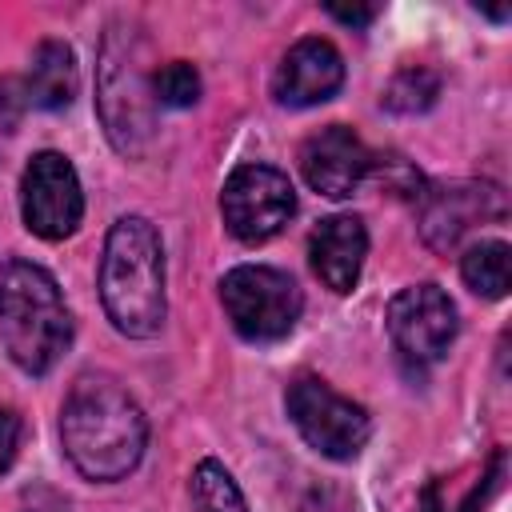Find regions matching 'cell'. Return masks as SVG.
<instances>
[{
    "mask_svg": "<svg viewBox=\"0 0 512 512\" xmlns=\"http://www.w3.org/2000/svg\"><path fill=\"white\" fill-rule=\"evenodd\" d=\"M60 444L84 480L116 484L144 460L148 416L120 380L84 372L60 404Z\"/></svg>",
    "mask_w": 512,
    "mask_h": 512,
    "instance_id": "cell-1",
    "label": "cell"
},
{
    "mask_svg": "<svg viewBox=\"0 0 512 512\" xmlns=\"http://www.w3.org/2000/svg\"><path fill=\"white\" fill-rule=\"evenodd\" d=\"M100 304L112 328L128 340H148L164 328L168 292H164V244L148 216H120L100 252L96 272Z\"/></svg>",
    "mask_w": 512,
    "mask_h": 512,
    "instance_id": "cell-2",
    "label": "cell"
},
{
    "mask_svg": "<svg viewBox=\"0 0 512 512\" xmlns=\"http://www.w3.org/2000/svg\"><path fill=\"white\" fill-rule=\"evenodd\" d=\"M0 344L28 376H48L72 344V312L56 276L24 256L0 260Z\"/></svg>",
    "mask_w": 512,
    "mask_h": 512,
    "instance_id": "cell-3",
    "label": "cell"
},
{
    "mask_svg": "<svg viewBox=\"0 0 512 512\" xmlns=\"http://www.w3.org/2000/svg\"><path fill=\"white\" fill-rule=\"evenodd\" d=\"M96 112L112 148L128 160L144 156L156 132V96L148 76V44L128 24H108L96 56Z\"/></svg>",
    "mask_w": 512,
    "mask_h": 512,
    "instance_id": "cell-4",
    "label": "cell"
},
{
    "mask_svg": "<svg viewBox=\"0 0 512 512\" xmlns=\"http://www.w3.org/2000/svg\"><path fill=\"white\" fill-rule=\"evenodd\" d=\"M220 304H224L236 336H244L248 344H276L296 328L304 296L288 272H280L272 264H240V268L224 272Z\"/></svg>",
    "mask_w": 512,
    "mask_h": 512,
    "instance_id": "cell-5",
    "label": "cell"
},
{
    "mask_svg": "<svg viewBox=\"0 0 512 512\" xmlns=\"http://www.w3.org/2000/svg\"><path fill=\"white\" fill-rule=\"evenodd\" d=\"M284 408L304 444L328 460H356L372 436L368 412L320 376H296L284 392Z\"/></svg>",
    "mask_w": 512,
    "mask_h": 512,
    "instance_id": "cell-6",
    "label": "cell"
},
{
    "mask_svg": "<svg viewBox=\"0 0 512 512\" xmlns=\"http://www.w3.org/2000/svg\"><path fill=\"white\" fill-rule=\"evenodd\" d=\"M292 212H296V188L272 164H240L224 180L220 216L240 244L272 240L292 220Z\"/></svg>",
    "mask_w": 512,
    "mask_h": 512,
    "instance_id": "cell-7",
    "label": "cell"
},
{
    "mask_svg": "<svg viewBox=\"0 0 512 512\" xmlns=\"http://www.w3.org/2000/svg\"><path fill=\"white\" fill-rule=\"evenodd\" d=\"M20 216L40 240H64L84 220V188L64 152H36L20 176Z\"/></svg>",
    "mask_w": 512,
    "mask_h": 512,
    "instance_id": "cell-8",
    "label": "cell"
},
{
    "mask_svg": "<svg viewBox=\"0 0 512 512\" xmlns=\"http://www.w3.org/2000/svg\"><path fill=\"white\" fill-rule=\"evenodd\" d=\"M388 336L396 344L400 356L416 360V364H432L440 356H448L460 320H456V304L448 300V292L432 280L408 284L388 300Z\"/></svg>",
    "mask_w": 512,
    "mask_h": 512,
    "instance_id": "cell-9",
    "label": "cell"
},
{
    "mask_svg": "<svg viewBox=\"0 0 512 512\" xmlns=\"http://www.w3.org/2000/svg\"><path fill=\"white\" fill-rule=\"evenodd\" d=\"M504 216V192L492 184H440L420 192V236L436 252H452L476 224Z\"/></svg>",
    "mask_w": 512,
    "mask_h": 512,
    "instance_id": "cell-10",
    "label": "cell"
},
{
    "mask_svg": "<svg viewBox=\"0 0 512 512\" xmlns=\"http://www.w3.org/2000/svg\"><path fill=\"white\" fill-rule=\"evenodd\" d=\"M372 168H376V156L348 124H328L300 144V172L308 188L328 200L352 196L368 180Z\"/></svg>",
    "mask_w": 512,
    "mask_h": 512,
    "instance_id": "cell-11",
    "label": "cell"
},
{
    "mask_svg": "<svg viewBox=\"0 0 512 512\" xmlns=\"http://www.w3.org/2000/svg\"><path fill=\"white\" fill-rule=\"evenodd\" d=\"M340 84H344V56L336 52V44L324 36H304L284 52L272 92L288 108H312L332 100Z\"/></svg>",
    "mask_w": 512,
    "mask_h": 512,
    "instance_id": "cell-12",
    "label": "cell"
},
{
    "mask_svg": "<svg viewBox=\"0 0 512 512\" xmlns=\"http://www.w3.org/2000/svg\"><path fill=\"white\" fill-rule=\"evenodd\" d=\"M364 256H368V228L352 212H336V216L320 220L312 228V236H308L312 272L336 296H344V292L356 288L360 268H364Z\"/></svg>",
    "mask_w": 512,
    "mask_h": 512,
    "instance_id": "cell-13",
    "label": "cell"
},
{
    "mask_svg": "<svg viewBox=\"0 0 512 512\" xmlns=\"http://www.w3.org/2000/svg\"><path fill=\"white\" fill-rule=\"evenodd\" d=\"M80 88V72H76V56L64 40H40L28 64V80H24V104L44 108V112H60L76 100Z\"/></svg>",
    "mask_w": 512,
    "mask_h": 512,
    "instance_id": "cell-14",
    "label": "cell"
},
{
    "mask_svg": "<svg viewBox=\"0 0 512 512\" xmlns=\"http://www.w3.org/2000/svg\"><path fill=\"white\" fill-rule=\"evenodd\" d=\"M508 244L504 240H480L460 256V276L464 284L484 296V300H500L508 292Z\"/></svg>",
    "mask_w": 512,
    "mask_h": 512,
    "instance_id": "cell-15",
    "label": "cell"
},
{
    "mask_svg": "<svg viewBox=\"0 0 512 512\" xmlns=\"http://www.w3.org/2000/svg\"><path fill=\"white\" fill-rule=\"evenodd\" d=\"M192 504H196V512H248L240 484L212 456L192 468Z\"/></svg>",
    "mask_w": 512,
    "mask_h": 512,
    "instance_id": "cell-16",
    "label": "cell"
},
{
    "mask_svg": "<svg viewBox=\"0 0 512 512\" xmlns=\"http://www.w3.org/2000/svg\"><path fill=\"white\" fill-rule=\"evenodd\" d=\"M440 96V80L432 68H420V64H408L400 68L388 84H384V108L388 112H400V116H416V112H428Z\"/></svg>",
    "mask_w": 512,
    "mask_h": 512,
    "instance_id": "cell-17",
    "label": "cell"
},
{
    "mask_svg": "<svg viewBox=\"0 0 512 512\" xmlns=\"http://www.w3.org/2000/svg\"><path fill=\"white\" fill-rule=\"evenodd\" d=\"M200 92H204L200 72L188 60H168L164 68L152 72V96L164 108H192L200 100Z\"/></svg>",
    "mask_w": 512,
    "mask_h": 512,
    "instance_id": "cell-18",
    "label": "cell"
},
{
    "mask_svg": "<svg viewBox=\"0 0 512 512\" xmlns=\"http://www.w3.org/2000/svg\"><path fill=\"white\" fill-rule=\"evenodd\" d=\"M20 436H24V420H20V412L0 408V476H4V472L16 464Z\"/></svg>",
    "mask_w": 512,
    "mask_h": 512,
    "instance_id": "cell-19",
    "label": "cell"
},
{
    "mask_svg": "<svg viewBox=\"0 0 512 512\" xmlns=\"http://www.w3.org/2000/svg\"><path fill=\"white\" fill-rule=\"evenodd\" d=\"M12 512H68V500H64L60 492L44 488V484H32V488H24V492L16 496Z\"/></svg>",
    "mask_w": 512,
    "mask_h": 512,
    "instance_id": "cell-20",
    "label": "cell"
},
{
    "mask_svg": "<svg viewBox=\"0 0 512 512\" xmlns=\"http://www.w3.org/2000/svg\"><path fill=\"white\" fill-rule=\"evenodd\" d=\"M328 16H336L340 24H352V28H364V24H372V16H376V8H344V4H328Z\"/></svg>",
    "mask_w": 512,
    "mask_h": 512,
    "instance_id": "cell-21",
    "label": "cell"
},
{
    "mask_svg": "<svg viewBox=\"0 0 512 512\" xmlns=\"http://www.w3.org/2000/svg\"><path fill=\"white\" fill-rule=\"evenodd\" d=\"M420 512H444V504H440V492H436V484H428V488L420 492Z\"/></svg>",
    "mask_w": 512,
    "mask_h": 512,
    "instance_id": "cell-22",
    "label": "cell"
}]
</instances>
